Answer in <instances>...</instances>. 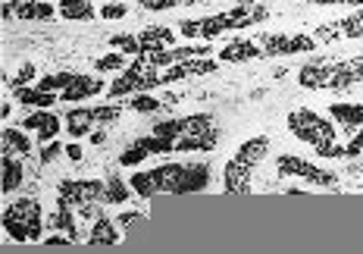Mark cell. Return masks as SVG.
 Returning a JSON list of instances; mask_svg holds the SVG:
<instances>
[{
	"label": "cell",
	"mask_w": 363,
	"mask_h": 254,
	"mask_svg": "<svg viewBox=\"0 0 363 254\" xmlns=\"http://www.w3.org/2000/svg\"><path fill=\"white\" fill-rule=\"evenodd\" d=\"M210 173L213 170L203 160H188V163H160V167L147 170V173H135L128 179L141 198L154 195H198L210 185Z\"/></svg>",
	"instance_id": "6da1fadb"
},
{
	"label": "cell",
	"mask_w": 363,
	"mask_h": 254,
	"mask_svg": "<svg viewBox=\"0 0 363 254\" xmlns=\"http://www.w3.org/2000/svg\"><path fill=\"white\" fill-rule=\"evenodd\" d=\"M289 132L298 141L310 145L320 157H329V160H338L345 157V148L338 145V129L329 123L326 116H320L310 107H298L289 114Z\"/></svg>",
	"instance_id": "7a4b0ae2"
},
{
	"label": "cell",
	"mask_w": 363,
	"mask_h": 254,
	"mask_svg": "<svg viewBox=\"0 0 363 254\" xmlns=\"http://www.w3.org/2000/svg\"><path fill=\"white\" fill-rule=\"evenodd\" d=\"M269 13L267 6H245V4H235L232 10L225 13H216V16H203V19H185L179 22V32L185 38H203V41H213L216 35L229 32V28H247V26H257V22H267Z\"/></svg>",
	"instance_id": "3957f363"
},
{
	"label": "cell",
	"mask_w": 363,
	"mask_h": 254,
	"mask_svg": "<svg viewBox=\"0 0 363 254\" xmlns=\"http://www.w3.org/2000/svg\"><path fill=\"white\" fill-rule=\"evenodd\" d=\"M267 151H269V138L267 136H254V138L241 141L235 157H232V160L225 163V170H223V192L225 195H238V198L251 195L254 170H257V163L267 157Z\"/></svg>",
	"instance_id": "277c9868"
},
{
	"label": "cell",
	"mask_w": 363,
	"mask_h": 254,
	"mask_svg": "<svg viewBox=\"0 0 363 254\" xmlns=\"http://www.w3.org/2000/svg\"><path fill=\"white\" fill-rule=\"evenodd\" d=\"M41 220H44L41 201H35V198L13 201V204L4 211V229L13 242H41L44 238Z\"/></svg>",
	"instance_id": "5b68a950"
},
{
	"label": "cell",
	"mask_w": 363,
	"mask_h": 254,
	"mask_svg": "<svg viewBox=\"0 0 363 254\" xmlns=\"http://www.w3.org/2000/svg\"><path fill=\"white\" fill-rule=\"evenodd\" d=\"M163 85V72L157 66H150L145 57H135V63L119 76L113 85L107 88L110 101L113 98H125V94H138V92H150V88Z\"/></svg>",
	"instance_id": "8992f818"
},
{
	"label": "cell",
	"mask_w": 363,
	"mask_h": 254,
	"mask_svg": "<svg viewBox=\"0 0 363 254\" xmlns=\"http://www.w3.org/2000/svg\"><path fill=\"white\" fill-rule=\"evenodd\" d=\"M276 170H279V176L304 179V182H310V185H320V189H335V185H338V176L332 173V170L316 167V163L304 160V157H291V154L276 157Z\"/></svg>",
	"instance_id": "52a82bcc"
},
{
	"label": "cell",
	"mask_w": 363,
	"mask_h": 254,
	"mask_svg": "<svg viewBox=\"0 0 363 254\" xmlns=\"http://www.w3.org/2000/svg\"><path fill=\"white\" fill-rule=\"evenodd\" d=\"M104 192H107V182H97V179H63L57 185V201L79 211L85 204H104Z\"/></svg>",
	"instance_id": "ba28073f"
},
{
	"label": "cell",
	"mask_w": 363,
	"mask_h": 254,
	"mask_svg": "<svg viewBox=\"0 0 363 254\" xmlns=\"http://www.w3.org/2000/svg\"><path fill=\"white\" fill-rule=\"evenodd\" d=\"M257 44H260L263 57H294L304 54V50H310V54L316 50V41L310 35H263Z\"/></svg>",
	"instance_id": "9c48e42d"
},
{
	"label": "cell",
	"mask_w": 363,
	"mask_h": 254,
	"mask_svg": "<svg viewBox=\"0 0 363 254\" xmlns=\"http://www.w3.org/2000/svg\"><path fill=\"white\" fill-rule=\"evenodd\" d=\"M357 82H363V54L351 57V60L332 57L329 76H326V82H323V88H329V92H345V88L357 85Z\"/></svg>",
	"instance_id": "30bf717a"
},
{
	"label": "cell",
	"mask_w": 363,
	"mask_h": 254,
	"mask_svg": "<svg viewBox=\"0 0 363 254\" xmlns=\"http://www.w3.org/2000/svg\"><path fill=\"white\" fill-rule=\"evenodd\" d=\"M213 123L216 119L210 114H191V116H182V119H160V123L154 126V136L169 138L172 145H176V138L191 136V132H198V129H207V126H213ZM172 151H176V148H172Z\"/></svg>",
	"instance_id": "8fae6325"
},
{
	"label": "cell",
	"mask_w": 363,
	"mask_h": 254,
	"mask_svg": "<svg viewBox=\"0 0 363 254\" xmlns=\"http://www.w3.org/2000/svg\"><path fill=\"white\" fill-rule=\"evenodd\" d=\"M150 154H172V141L154 136V132L145 136V138H135L132 145L119 154V163H123V167H138V163L145 160V157H150Z\"/></svg>",
	"instance_id": "7c38bea8"
},
{
	"label": "cell",
	"mask_w": 363,
	"mask_h": 254,
	"mask_svg": "<svg viewBox=\"0 0 363 254\" xmlns=\"http://www.w3.org/2000/svg\"><path fill=\"white\" fill-rule=\"evenodd\" d=\"M219 70V57H191V60H182V63L163 70V85L169 82H182V79H194V76H210V72Z\"/></svg>",
	"instance_id": "4fadbf2b"
},
{
	"label": "cell",
	"mask_w": 363,
	"mask_h": 254,
	"mask_svg": "<svg viewBox=\"0 0 363 254\" xmlns=\"http://www.w3.org/2000/svg\"><path fill=\"white\" fill-rule=\"evenodd\" d=\"M22 129H26V132H35L38 141H41V145H48V141L57 138V132L63 129V123H60V116L50 114V110H38V114L22 119Z\"/></svg>",
	"instance_id": "5bb4252c"
},
{
	"label": "cell",
	"mask_w": 363,
	"mask_h": 254,
	"mask_svg": "<svg viewBox=\"0 0 363 254\" xmlns=\"http://www.w3.org/2000/svg\"><path fill=\"white\" fill-rule=\"evenodd\" d=\"M219 145V129H216V123L213 126H207V129H198V132H191V136H182L176 138V151H213V148Z\"/></svg>",
	"instance_id": "9a60e30c"
},
{
	"label": "cell",
	"mask_w": 363,
	"mask_h": 254,
	"mask_svg": "<svg viewBox=\"0 0 363 254\" xmlns=\"http://www.w3.org/2000/svg\"><path fill=\"white\" fill-rule=\"evenodd\" d=\"M97 92H104L101 76H75L69 85L60 92V101H85V98H91V94H97Z\"/></svg>",
	"instance_id": "2e32d148"
},
{
	"label": "cell",
	"mask_w": 363,
	"mask_h": 254,
	"mask_svg": "<svg viewBox=\"0 0 363 254\" xmlns=\"http://www.w3.org/2000/svg\"><path fill=\"white\" fill-rule=\"evenodd\" d=\"M94 107H72L69 114H66V132H69V138H85L94 132Z\"/></svg>",
	"instance_id": "e0dca14e"
},
{
	"label": "cell",
	"mask_w": 363,
	"mask_h": 254,
	"mask_svg": "<svg viewBox=\"0 0 363 254\" xmlns=\"http://www.w3.org/2000/svg\"><path fill=\"white\" fill-rule=\"evenodd\" d=\"M329 116L335 119L342 129L357 132L363 126V104H342V101H335V104H329Z\"/></svg>",
	"instance_id": "ac0fdd59"
},
{
	"label": "cell",
	"mask_w": 363,
	"mask_h": 254,
	"mask_svg": "<svg viewBox=\"0 0 363 254\" xmlns=\"http://www.w3.org/2000/svg\"><path fill=\"white\" fill-rule=\"evenodd\" d=\"M257 57H263L257 41H229L219 50V63H245V60H257Z\"/></svg>",
	"instance_id": "d6986e66"
},
{
	"label": "cell",
	"mask_w": 363,
	"mask_h": 254,
	"mask_svg": "<svg viewBox=\"0 0 363 254\" xmlns=\"http://www.w3.org/2000/svg\"><path fill=\"white\" fill-rule=\"evenodd\" d=\"M119 223H113L110 216H97L94 220V226H91V233H88V245H119V238H123V233H119Z\"/></svg>",
	"instance_id": "ffe728a7"
},
{
	"label": "cell",
	"mask_w": 363,
	"mask_h": 254,
	"mask_svg": "<svg viewBox=\"0 0 363 254\" xmlns=\"http://www.w3.org/2000/svg\"><path fill=\"white\" fill-rule=\"evenodd\" d=\"M0 170H4L0 192H4V195H13V192L22 185V163L13 157V151H4V157H0Z\"/></svg>",
	"instance_id": "44dd1931"
},
{
	"label": "cell",
	"mask_w": 363,
	"mask_h": 254,
	"mask_svg": "<svg viewBox=\"0 0 363 254\" xmlns=\"http://www.w3.org/2000/svg\"><path fill=\"white\" fill-rule=\"evenodd\" d=\"M13 98H16L19 104H26V107H38V110H48L60 101L57 92H41V88H28V85L13 88Z\"/></svg>",
	"instance_id": "7402d4cb"
},
{
	"label": "cell",
	"mask_w": 363,
	"mask_h": 254,
	"mask_svg": "<svg viewBox=\"0 0 363 254\" xmlns=\"http://www.w3.org/2000/svg\"><path fill=\"white\" fill-rule=\"evenodd\" d=\"M172 41H176V35H172V28H166V26H150L138 35L141 54H145V50H154V48H169Z\"/></svg>",
	"instance_id": "603a6c76"
},
{
	"label": "cell",
	"mask_w": 363,
	"mask_h": 254,
	"mask_svg": "<svg viewBox=\"0 0 363 254\" xmlns=\"http://www.w3.org/2000/svg\"><path fill=\"white\" fill-rule=\"evenodd\" d=\"M48 226L57 229V233L72 236V242H75V238H79V233H75V207L63 204V201H57V211H54V216L48 220Z\"/></svg>",
	"instance_id": "cb8c5ba5"
},
{
	"label": "cell",
	"mask_w": 363,
	"mask_h": 254,
	"mask_svg": "<svg viewBox=\"0 0 363 254\" xmlns=\"http://www.w3.org/2000/svg\"><path fill=\"white\" fill-rule=\"evenodd\" d=\"M16 16L19 19H50L54 6L44 0H16Z\"/></svg>",
	"instance_id": "d4e9b609"
},
{
	"label": "cell",
	"mask_w": 363,
	"mask_h": 254,
	"mask_svg": "<svg viewBox=\"0 0 363 254\" xmlns=\"http://www.w3.org/2000/svg\"><path fill=\"white\" fill-rule=\"evenodd\" d=\"M132 192H135L132 185H125L119 176H110L107 179V192H104V204H125Z\"/></svg>",
	"instance_id": "484cf974"
},
{
	"label": "cell",
	"mask_w": 363,
	"mask_h": 254,
	"mask_svg": "<svg viewBox=\"0 0 363 254\" xmlns=\"http://www.w3.org/2000/svg\"><path fill=\"white\" fill-rule=\"evenodd\" d=\"M4 145H10L16 154H32L35 151V145H32V138L26 136V129H13V126L4 129Z\"/></svg>",
	"instance_id": "4316f807"
},
{
	"label": "cell",
	"mask_w": 363,
	"mask_h": 254,
	"mask_svg": "<svg viewBox=\"0 0 363 254\" xmlns=\"http://www.w3.org/2000/svg\"><path fill=\"white\" fill-rule=\"evenodd\" d=\"M60 16L69 19V22H91L97 13H94V6H91V4H82V0H75V4L60 6Z\"/></svg>",
	"instance_id": "83f0119b"
},
{
	"label": "cell",
	"mask_w": 363,
	"mask_h": 254,
	"mask_svg": "<svg viewBox=\"0 0 363 254\" xmlns=\"http://www.w3.org/2000/svg\"><path fill=\"white\" fill-rule=\"evenodd\" d=\"M128 107H132V110H138V114H157V110L163 107V101H157L154 94H147V92H138V94H132V101H128Z\"/></svg>",
	"instance_id": "f1b7e54d"
},
{
	"label": "cell",
	"mask_w": 363,
	"mask_h": 254,
	"mask_svg": "<svg viewBox=\"0 0 363 254\" xmlns=\"http://www.w3.org/2000/svg\"><path fill=\"white\" fill-rule=\"evenodd\" d=\"M110 48H113V50H119V54H132V57H138V54H141L138 35H113V38H110Z\"/></svg>",
	"instance_id": "f546056e"
},
{
	"label": "cell",
	"mask_w": 363,
	"mask_h": 254,
	"mask_svg": "<svg viewBox=\"0 0 363 254\" xmlns=\"http://www.w3.org/2000/svg\"><path fill=\"white\" fill-rule=\"evenodd\" d=\"M72 79H75V72H54V76H44L38 82V88H41V92H63Z\"/></svg>",
	"instance_id": "4dcf8cb0"
},
{
	"label": "cell",
	"mask_w": 363,
	"mask_h": 254,
	"mask_svg": "<svg viewBox=\"0 0 363 254\" xmlns=\"http://www.w3.org/2000/svg\"><path fill=\"white\" fill-rule=\"evenodd\" d=\"M35 76H38L35 63H22L16 76H13V79H6V85H13V88H22V85H28V82H35Z\"/></svg>",
	"instance_id": "1f68e13d"
},
{
	"label": "cell",
	"mask_w": 363,
	"mask_h": 254,
	"mask_svg": "<svg viewBox=\"0 0 363 254\" xmlns=\"http://www.w3.org/2000/svg\"><path fill=\"white\" fill-rule=\"evenodd\" d=\"M123 66H125L123 54H107L97 60V72H116V70H123Z\"/></svg>",
	"instance_id": "d6a6232c"
},
{
	"label": "cell",
	"mask_w": 363,
	"mask_h": 254,
	"mask_svg": "<svg viewBox=\"0 0 363 254\" xmlns=\"http://www.w3.org/2000/svg\"><path fill=\"white\" fill-rule=\"evenodd\" d=\"M94 119H97V123H104V126L116 123V119H119V107H116V104H101V107H94Z\"/></svg>",
	"instance_id": "836d02e7"
},
{
	"label": "cell",
	"mask_w": 363,
	"mask_h": 254,
	"mask_svg": "<svg viewBox=\"0 0 363 254\" xmlns=\"http://www.w3.org/2000/svg\"><path fill=\"white\" fill-rule=\"evenodd\" d=\"M182 4H198V0H141V6L150 13L157 10H172V6H182Z\"/></svg>",
	"instance_id": "e575fe53"
},
{
	"label": "cell",
	"mask_w": 363,
	"mask_h": 254,
	"mask_svg": "<svg viewBox=\"0 0 363 254\" xmlns=\"http://www.w3.org/2000/svg\"><path fill=\"white\" fill-rule=\"evenodd\" d=\"M63 151H66V148L60 145V141H48V145H44V151H41V157H38V160H41V163H50V160H57V157L63 154Z\"/></svg>",
	"instance_id": "d590c367"
},
{
	"label": "cell",
	"mask_w": 363,
	"mask_h": 254,
	"mask_svg": "<svg viewBox=\"0 0 363 254\" xmlns=\"http://www.w3.org/2000/svg\"><path fill=\"white\" fill-rule=\"evenodd\" d=\"M125 16V4H104L101 6V19H123Z\"/></svg>",
	"instance_id": "8d00e7d4"
},
{
	"label": "cell",
	"mask_w": 363,
	"mask_h": 254,
	"mask_svg": "<svg viewBox=\"0 0 363 254\" xmlns=\"http://www.w3.org/2000/svg\"><path fill=\"white\" fill-rule=\"evenodd\" d=\"M116 223H119V226H123V229H132L135 223H145V214H138V211H128V214L119 216Z\"/></svg>",
	"instance_id": "74e56055"
},
{
	"label": "cell",
	"mask_w": 363,
	"mask_h": 254,
	"mask_svg": "<svg viewBox=\"0 0 363 254\" xmlns=\"http://www.w3.org/2000/svg\"><path fill=\"white\" fill-rule=\"evenodd\" d=\"M363 151V129L354 132V138H351V145L345 148V157H357Z\"/></svg>",
	"instance_id": "f35d334b"
},
{
	"label": "cell",
	"mask_w": 363,
	"mask_h": 254,
	"mask_svg": "<svg viewBox=\"0 0 363 254\" xmlns=\"http://www.w3.org/2000/svg\"><path fill=\"white\" fill-rule=\"evenodd\" d=\"M316 6H338V4H345V6H363V0H313Z\"/></svg>",
	"instance_id": "ab89813d"
},
{
	"label": "cell",
	"mask_w": 363,
	"mask_h": 254,
	"mask_svg": "<svg viewBox=\"0 0 363 254\" xmlns=\"http://www.w3.org/2000/svg\"><path fill=\"white\" fill-rule=\"evenodd\" d=\"M13 13H16V0H4V4H0V16H4V22H10Z\"/></svg>",
	"instance_id": "60d3db41"
},
{
	"label": "cell",
	"mask_w": 363,
	"mask_h": 254,
	"mask_svg": "<svg viewBox=\"0 0 363 254\" xmlns=\"http://www.w3.org/2000/svg\"><path fill=\"white\" fill-rule=\"evenodd\" d=\"M72 242V236H66V233H60V236H50V238H44V245H69Z\"/></svg>",
	"instance_id": "b9f144b4"
},
{
	"label": "cell",
	"mask_w": 363,
	"mask_h": 254,
	"mask_svg": "<svg viewBox=\"0 0 363 254\" xmlns=\"http://www.w3.org/2000/svg\"><path fill=\"white\" fill-rule=\"evenodd\" d=\"M66 157H69L72 163H79V160H82V148L75 145V141H72V145H66Z\"/></svg>",
	"instance_id": "7bdbcfd3"
},
{
	"label": "cell",
	"mask_w": 363,
	"mask_h": 254,
	"mask_svg": "<svg viewBox=\"0 0 363 254\" xmlns=\"http://www.w3.org/2000/svg\"><path fill=\"white\" fill-rule=\"evenodd\" d=\"M88 141H91V145H104V141H107V132H104V129H94V132L88 136Z\"/></svg>",
	"instance_id": "ee69618b"
},
{
	"label": "cell",
	"mask_w": 363,
	"mask_h": 254,
	"mask_svg": "<svg viewBox=\"0 0 363 254\" xmlns=\"http://www.w3.org/2000/svg\"><path fill=\"white\" fill-rule=\"evenodd\" d=\"M0 116H4V119L10 116V101H4V104H0Z\"/></svg>",
	"instance_id": "f6af8a7d"
},
{
	"label": "cell",
	"mask_w": 363,
	"mask_h": 254,
	"mask_svg": "<svg viewBox=\"0 0 363 254\" xmlns=\"http://www.w3.org/2000/svg\"><path fill=\"white\" fill-rule=\"evenodd\" d=\"M235 4H245V6H251V4H254V0H235Z\"/></svg>",
	"instance_id": "bcb514c9"
}]
</instances>
